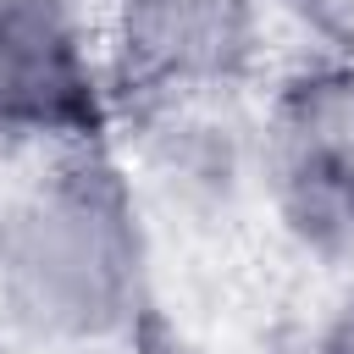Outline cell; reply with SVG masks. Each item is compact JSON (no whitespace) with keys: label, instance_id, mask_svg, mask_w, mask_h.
I'll list each match as a JSON object with an SVG mask.
<instances>
[{"label":"cell","instance_id":"cell-5","mask_svg":"<svg viewBox=\"0 0 354 354\" xmlns=\"http://www.w3.org/2000/svg\"><path fill=\"white\" fill-rule=\"evenodd\" d=\"M254 0H111V44L127 88L238 83L254 50Z\"/></svg>","mask_w":354,"mask_h":354},{"label":"cell","instance_id":"cell-6","mask_svg":"<svg viewBox=\"0 0 354 354\" xmlns=\"http://www.w3.org/2000/svg\"><path fill=\"white\" fill-rule=\"evenodd\" d=\"M293 17L326 44V55L354 61V0H288Z\"/></svg>","mask_w":354,"mask_h":354},{"label":"cell","instance_id":"cell-1","mask_svg":"<svg viewBox=\"0 0 354 354\" xmlns=\"http://www.w3.org/2000/svg\"><path fill=\"white\" fill-rule=\"evenodd\" d=\"M0 310L50 343L127 332L144 310V232L100 160H66L0 205Z\"/></svg>","mask_w":354,"mask_h":354},{"label":"cell","instance_id":"cell-3","mask_svg":"<svg viewBox=\"0 0 354 354\" xmlns=\"http://www.w3.org/2000/svg\"><path fill=\"white\" fill-rule=\"evenodd\" d=\"M138 160L166 199L194 210L232 205L254 177L266 183V138L232 83L138 94Z\"/></svg>","mask_w":354,"mask_h":354},{"label":"cell","instance_id":"cell-7","mask_svg":"<svg viewBox=\"0 0 354 354\" xmlns=\"http://www.w3.org/2000/svg\"><path fill=\"white\" fill-rule=\"evenodd\" d=\"M315 354H354V299H343V310L326 321V332H321Z\"/></svg>","mask_w":354,"mask_h":354},{"label":"cell","instance_id":"cell-4","mask_svg":"<svg viewBox=\"0 0 354 354\" xmlns=\"http://www.w3.org/2000/svg\"><path fill=\"white\" fill-rule=\"evenodd\" d=\"M105 105L83 44V0H0V127L94 138Z\"/></svg>","mask_w":354,"mask_h":354},{"label":"cell","instance_id":"cell-2","mask_svg":"<svg viewBox=\"0 0 354 354\" xmlns=\"http://www.w3.org/2000/svg\"><path fill=\"white\" fill-rule=\"evenodd\" d=\"M260 138L282 227L315 254H354V61L299 66L260 116Z\"/></svg>","mask_w":354,"mask_h":354}]
</instances>
